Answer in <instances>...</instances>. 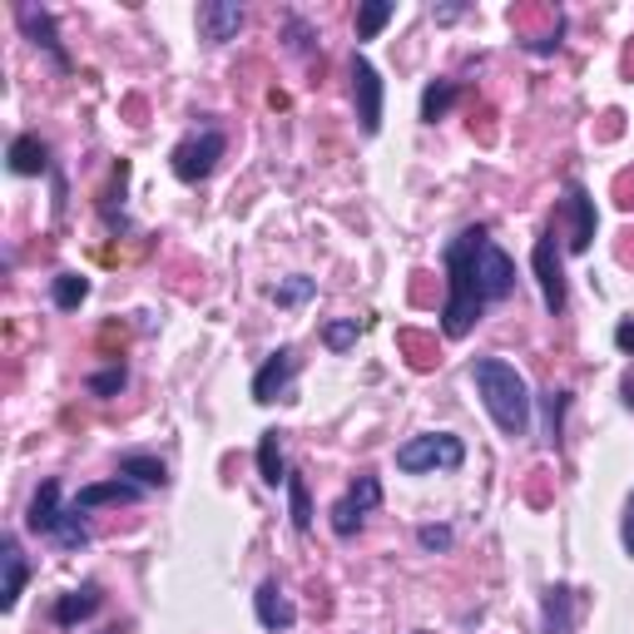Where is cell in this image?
Instances as JSON below:
<instances>
[{
    "label": "cell",
    "mask_w": 634,
    "mask_h": 634,
    "mask_svg": "<svg viewBox=\"0 0 634 634\" xmlns=\"http://www.w3.org/2000/svg\"><path fill=\"white\" fill-rule=\"evenodd\" d=\"M382 75H376V65L367 60V55H352V105H357V124H362V134H376L382 130Z\"/></svg>",
    "instance_id": "8992f818"
},
{
    "label": "cell",
    "mask_w": 634,
    "mask_h": 634,
    "mask_svg": "<svg viewBox=\"0 0 634 634\" xmlns=\"http://www.w3.org/2000/svg\"><path fill=\"white\" fill-rule=\"evenodd\" d=\"M288 40H292V50H308L312 45V31L302 21H288Z\"/></svg>",
    "instance_id": "836d02e7"
},
{
    "label": "cell",
    "mask_w": 634,
    "mask_h": 634,
    "mask_svg": "<svg viewBox=\"0 0 634 634\" xmlns=\"http://www.w3.org/2000/svg\"><path fill=\"white\" fill-rule=\"evenodd\" d=\"M565 214H570V253H585L595 243V199L585 194L581 183H565Z\"/></svg>",
    "instance_id": "8fae6325"
},
{
    "label": "cell",
    "mask_w": 634,
    "mask_h": 634,
    "mask_svg": "<svg viewBox=\"0 0 634 634\" xmlns=\"http://www.w3.org/2000/svg\"><path fill=\"white\" fill-rule=\"evenodd\" d=\"M5 164H11V174L31 179V174L50 169V149H45L40 134H21V140H11V149H5Z\"/></svg>",
    "instance_id": "d6986e66"
},
{
    "label": "cell",
    "mask_w": 634,
    "mask_h": 634,
    "mask_svg": "<svg viewBox=\"0 0 634 634\" xmlns=\"http://www.w3.org/2000/svg\"><path fill=\"white\" fill-rule=\"evenodd\" d=\"M253 614H259V624H263V630H273V634H283V630L298 624V605L278 590V581L259 585V595H253Z\"/></svg>",
    "instance_id": "7c38bea8"
},
{
    "label": "cell",
    "mask_w": 634,
    "mask_h": 634,
    "mask_svg": "<svg viewBox=\"0 0 634 634\" xmlns=\"http://www.w3.org/2000/svg\"><path fill=\"white\" fill-rule=\"evenodd\" d=\"M624 407L634 411V376H624Z\"/></svg>",
    "instance_id": "e575fe53"
},
{
    "label": "cell",
    "mask_w": 634,
    "mask_h": 634,
    "mask_svg": "<svg viewBox=\"0 0 634 634\" xmlns=\"http://www.w3.org/2000/svg\"><path fill=\"white\" fill-rule=\"evenodd\" d=\"M95 610H99V585H80V590L60 595L50 614H55V624H60V630H75V624H85Z\"/></svg>",
    "instance_id": "ac0fdd59"
},
{
    "label": "cell",
    "mask_w": 634,
    "mask_h": 634,
    "mask_svg": "<svg viewBox=\"0 0 634 634\" xmlns=\"http://www.w3.org/2000/svg\"><path fill=\"white\" fill-rule=\"evenodd\" d=\"M259 476L263 486H288V466H283V431H263L259 441Z\"/></svg>",
    "instance_id": "44dd1931"
},
{
    "label": "cell",
    "mask_w": 634,
    "mask_h": 634,
    "mask_svg": "<svg viewBox=\"0 0 634 634\" xmlns=\"http://www.w3.org/2000/svg\"><path fill=\"white\" fill-rule=\"evenodd\" d=\"M357 333H362V327H357V318H337V323L323 327V343L333 347V352H347V347L357 343Z\"/></svg>",
    "instance_id": "f546056e"
},
{
    "label": "cell",
    "mask_w": 634,
    "mask_h": 634,
    "mask_svg": "<svg viewBox=\"0 0 634 634\" xmlns=\"http://www.w3.org/2000/svg\"><path fill=\"white\" fill-rule=\"evenodd\" d=\"M55 546H65V550H80L89 540V526H85V516H80V505H70L65 516H60V526H55Z\"/></svg>",
    "instance_id": "484cf974"
},
{
    "label": "cell",
    "mask_w": 634,
    "mask_h": 634,
    "mask_svg": "<svg viewBox=\"0 0 634 634\" xmlns=\"http://www.w3.org/2000/svg\"><path fill=\"white\" fill-rule=\"evenodd\" d=\"M119 476H134L144 491H164V486H169V471H164V462H159V456H144V452L119 456Z\"/></svg>",
    "instance_id": "ffe728a7"
},
{
    "label": "cell",
    "mask_w": 634,
    "mask_h": 634,
    "mask_svg": "<svg viewBox=\"0 0 634 634\" xmlns=\"http://www.w3.org/2000/svg\"><path fill=\"white\" fill-rule=\"evenodd\" d=\"M417 540H421V550H452V546H456L452 526H421Z\"/></svg>",
    "instance_id": "4dcf8cb0"
},
{
    "label": "cell",
    "mask_w": 634,
    "mask_h": 634,
    "mask_svg": "<svg viewBox=\"0 0 634 634\" xmlns=\"http://www.w3.org/2000/svg\"><path fill=\"white\" fill-rule=\"evenodd\" d=\"M486 312V298L476 292V273H471V228L452 238L446 248V308H441V333L462 343Z\"/></svg>",
    "instance_id": "7a4b0ae2"
},
{
    "label": "cell",
    "mask_w": 634,
    "mask_h": 634,
    "mask_svg": "<svg viewBox=\"0 0 634 634\" xmlns=\"http://www.w3.org/2000/svg\"><path fill=\"white\" fill-rule=\"evenodd\" d=\"M312 292H318V283H312V278H288V283L273 288V302H278V308H302Z\"/></svg>",
    "instance_id": "83f0119b"
},
{
    "label": "cell",
    "mask_w": 634,
    "mask_h": 634,
    "mask_svg": "<svg viewBox=\"0 0 634 634\" xmlns=\"http://www.w3.org/2000/svg\"><path fill=\"white\" fill-rule=\"evenodd\" d=\"M620 540H624V550L634 555V491H630V501H624V526H620Z\"/></svg>",
    "instance_id": "d6a6232c"
},
{
    "label": "cell",
    "mask_w": 634,
    "mask_h": 634,
    "mask_svg": "<svg viewBox=\"0 0 634 634\" xmlns=\"http://www.w3.org/2000/svg\"><path fill=\"white\" fill-rule=\"evenodd\" d=\"M372 505H382V481H376V476H357V481L347 486L343 501L333 505V530L347 540L357 530V521H362Z\"/></svg>",
    "instance_id": "ba28073f"
},
{
    "label": "cell",
    "mask_w": 634,
    "mask_h": 634,
    "mask_svg": "<svg viewBox=\"0 0 634 634\" xmlns=\"http://www.w3.org/2000/svg\"><path fill=\"white\" fill-rule=\"evenodd\" d=\"M105 634H119V630H105Z\"/></svg>",
    "instance_id": "d590c367"
},
{
    "label": "cell",
    "mask_w": 634,
    "mask_h": 634,
    "mask_svg": "<svg viewBox=\"0 0 634 634\" xmlns=\"http://www.w3.org/2000/svg\"><path fill=\"white\" fill-rule=\"evenodd\" d=\"M15 15H21L25 35H31V40L40 45L45 55H50L55 65H60V70H70V55L60 50V40H55V21H50V11H40V5H21V11H15Z\"/></svg>",
    "instance_id": "2e32d148"
},
{
    "label": "cell",
    "mask_w": 634,
    "mask_h": 634,
    "mask_svg": "<svg viewBox=\"0 0 634 634\" xmlns=\"http://www.w3.org/2000/svg\"><path fill=\"white\" fill-rule=\"evenodd\" d=\"M466 462V441L452 431H421V436L397 446V471L427 476V471H456Z\"/></svg>",
    "instance_id": "3957f363"
},
{
    "label": "cell",
    "mask_w": 634,
    "mask_h": 634,
    "mask_svg": "<svg viewBox=\"0 0 634 634\" xmlns=\"http://www.w3.org/2000/svg\"><path fill=\"white\" fill-rule=\"evenodd\" d=\"M50 298H55V308H60V312H75L80 302L89 298V278H85V273H60V278L50 283Z\"/></svg>",
    "instance_id": "603a6c76"
},
{
    "label": "cell",
    "mask_w": 634,
    "mask_h": 634,
    "mask_svg": "<svg viewBox=\"0 0 634 634\" xmlns=\"http://www.w3.org/2000/svg\"><path fill=\"white\" fill-rule=\"evenodd\" d=\"M60 516H65V505H60V481H40V491L31 495V511H25V526H31L35 536H55Z\"/></svg>",
    "instance_id": "5bb4252c"
},
{
    "label": "cell",
    "mask_w": 634,
    "mask_h": 634,
    "mask_svg": "<svg viewBox=\"0 0 634 634\" xmlns=\"http://www.w3.org/2000/svg\"><path fill=\"white\" fill-rule=\"evenodd\" d=\"M0 570H5V581H0V610H15V605H21V590H25V575H31L15 536H0Z\"/></svg>",
    "instance_id": "4fadbf2b"
},
{
    "label": "cell",
    "mask_w": 634,
    "mask_h": 634,
    "mask_svg": "<svg viewBox=\"0 0 634 634\" xmlns=\"http://www.w3.org/2000/svg\"><path fill=\"white\" fill-rule=\"evenodd\" d=\"M565 407H570V392H546V441L560 446V421H565Z\"/></svg>",
    "instance_id": "f1b7e54d"
},
{
    "label": "cell",
    "mask_w": 634,
    "mask_h": 634,
    "mask_svg": "<svg viewBox=\"0 0 634 634\" xmlns=\"http://www.w3.org/2000/svg\"><path fill=\"white\" fill-rule=\"evenodd\" d=\"M238 31H243V5H234V0H204L199 5V35L208 45L238 40Z\"/></svg>",
    "instance_id": "30bf717a"
},
{
    "label": "cell",
    "mask_w": 634,
    "mask_h": 634,
    "mask_svg": "<svg viewBox=\"0 0 634 634\" xmlns=\"http://www.w3.org/2000/svg\"><path fill=\"white\" fill-rule=\"evenodd\" d=\"M471 382H476V392H481L491 421L501 427V436H511V441L526 436V431H530L526 376H521L511 362H501V357H476V362H471Z\"/></svg>",
    "instance_id": "6da1fadb"
},
{
    "label": "cell",
    "mask_w": 634,
    "mask_h": 634,
    "mask_svg": "<svg viewBox=\"0 0 634 634\" xmlns=\"http://www.w3.org/2000/svg\"><path fill=\"white\" fill-rule=\"evenodd\" d=\"M452 105H456V80H431V85L421 89V119H427V124L446 119Z\"/></svg>",
    "instance_id": "7402d4cb"
},
{
    "label": "cell",
    "mask_w": 634,
    "mask_h": 634,
    "mask_svg": "<svg viewBox=\"0 0 634 634\" xmlns=\"http://www.w3.org/2000/svg\"><path fill=\"white\" fill-rule=\"evenodd\" d=\"M614 347H620L624 357H634V318H624V323L614 327Z\"/></svg>",
    "instance_id": "1f68e13d"
},
{
    "label": "cell",
    "mask_w": 634,
    "mask_h": 634,
    "mask_svg": "<svg viewBox=\"0 0 634 634\" xmlns=\"http://www.w3.org/2000/svg\"><path fill=\"white\" fill-rule=\"evenodd\" d=\"M536 283H540V298H546V312L550 318H560L565 312V268H560V248H555V234H540L536 243Z\"/></svg>",
    "instance_id": "52a82bcc"
},
{
    "label": "cell",
    "mask_w": 634,
    "mask_h": 634,
    "mask_svg": "<svg viewBox=\"0 0 634 634\" xmlns=\"http://www.w3.org/2000/svg\"><path fill=\"white\" fill-rule=\"evenodd\" d=\"M292 376H298V352L292 347H278L268 362L253 376V402H292Z\"/></svg>",
    "instance_id": "9c48e42d"
},
{
    "label": "cell",
    "mask_w": 634,
    "mask_h": 634,
    "mask_svg": "<svg viewBox=\"0 0 634 634\" xmlns=\"http://www.w3.org/2000/svg\"><path fill=\"white\" fill-rule=\"evenodd\" d=\"M540 624H546V634H575V590L570 585H550L546 590Z\"/></svg>",
    "instance_id": "e0dca14e"
},
{
    "label": "cell",
    "mask_w": 634,
    "mask_h": 634,
    "mask_svg": "<svg viewBox=\"0 0 634 634\" xmlns=\"http://www.w3.org/2000/svg\"><path fill=\"white\" fill-rule=\"evenodd\" d=\"M288 511H292V530H312V495L298 471H288Z\"/></svg>",
    "instance_id": "d4e9b609"
},
{
    "label": "cell",
    "mask_w": 634,
    "mask_h": 634,
    "mask_svg": "<svg viewBox=\"0 0 634 634\" xmlns=\"http://www.w3.org/2000/svg\"><path fill=\"white\" fill-rule=\"evenodd\" d=\"M224 149H228L224 130H218V124H199L194 134H183V140L174 144V154H169L174 179H179V183H204L208 174L218 169Z\"/></svg>",
    "instance_id": "5b68a950"
},
{
    "label": "cell",
    "mask_w": 634,
    "mask_h": 634,
    "mask_svg": "<svg viewBox=\"0 0 634 634\" xmlns=\"http://www.w3.org/2000/svg\"><path fill=\"white\" fill-rule=\"evenodd\" d=\"M140 495H144V486L115 476V481H99V486H80L75 505H80V511H95V505H134Z\"/></svg>",
    "instance_id": "9a60e30c"
},
{
    "label": "cell",
    "mask_w": 634,
    "mask_h": 634,
    "mask_svg": "<svg viewBox=\"0 0 634 634\" xmlns=\"http://www.w3.org/2000/svg\"><path fill=\"white\" fill-rule=\"evenodd\" d=\"M124 382H130V372H124V362H115V367H105V372L89 376L85 387H89V397H119Z\"/></svg>",
    "instance_id": "4316f807"
},
{
    "label": "cell",
    "mask_w": 634,
    "mask_h": 634,
    "mask_svg": "<svg viewBox=\"0 0 634 634\" xmlns=\"http://www.w3.org/2000/svg\"><path fill=\"white\" fill-rule=\"evenodd\" d=\"M471 273H476V292L486 298V308L516 292V263L505 259V248H495V238L481 224L471 228Z\"/></svg>",
    "instance_id": "277c9868"
},
{
    "label": "cell",
    "mask_w": 634,
    "mask_h": 634,
    "mask_svg": "<svg viewBox=\"0 0 634 634\" xmlns=\"http://www.w3.org/2000/svg\"><path fill=\"white\" fill-rule=\"evenodd\" d=\"M417 634H427V630H417Z\"/></svg>",
    "instance_id": "8d00e7d4"
},
{
    "label": "cell",
    "mask_w": 634,
    "mask_h": 634,
    "mask_svg": "<svg viewBox=\"0 0 634 634\" xmlns=\"http://www.w3.org/2000/svg\"><path fill=\"white\" fill-rule=\"evenodd\" d=\"M392 15H397V0H367V5H357V40H372Z\"/></svg>",
    "instance_id": "cb8c5ba5"
}]
</instances>
